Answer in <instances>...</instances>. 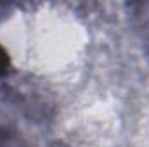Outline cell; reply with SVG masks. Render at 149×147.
<instances>
[{
	"instance_id": "3957f363",
	"label": "cell",
	"mask_w": 149,
	"mask_h": 147,
	"mask_svg": "<svg viewBox=\"0 0 149 147\" xmlns=\"http://www.w3.org/2000/svg\"><path fill=\"white\" fill-rule=\"evenodd\" d=\"M0 7H3V5H2V3H0Z\"/></svg>"
},
{
	"instance_id": "6da1fadb",
	"label": "cell",
	"mask_w": 149,
	"mask_h": 147,
	"mask_svg": "<svg viewBox=\"0 0 149 147\" xmlns=\"http://www.w3.org/2000/svg\"><path fill=\"white\" fill-rule=\"evenodd\" d=\"M12 68V62H10V55L7 54V50L0 45V78L7 76L9 71Z\"/></svg>"
},
{
	"instance_id": "7a4b0ae2",
	"label": "cell",
	"mask_w": 149,
	"mask_h": 147,
	"mask_svg": "<svg viewBox=\"0 0 149 147\" xmlns=\"http://www.w3.org/2000/svg\"><path fill=\"white\" fill-rule=\"evenodd\" d=\"M0 147H9V139H7V133L0 128Z\"/></svg>"
}]
</instances>
